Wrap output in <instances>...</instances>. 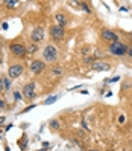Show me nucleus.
<instances>
[{
  "label": "nucleus",
  "mask_w": 132,
  "mask_h": 151,
  "mask_svg": "<svg viewBox=\"0 0 132 151\" xmlns=\"http://www.w3.org/2000/svg\"><path fill=\"white\" fill-rule=\"evenodd\" d=\"M59 58V50L53 46V44H47L44 46L41 50V60L44 61L46 64H52Z\"/></svg>",
  "instance_id": "nucleus-1"
},
{
  "label": "nucleus",
  "mask_w": 132,
  "mask_h": 151,
  "mask_svg": "<svg viewBox=\"0 0 132 151\" xmlns=\"http://www.w3.org/2000/svg\"><path fill=\"white\" fill-rule=\"evenodd\" d=\"M8 47H9V52L14 58H26V44L23 41H11Z\"/></svg>",
  "instance_id": "nucleus-2"
},
{
  "label": "nucleus",
  "mask_w": 132,
  "mask_h": 151,
  "mask_svg": "<svg viewBox=\"0 0 132 151\" xmlns=\"http://www.w3.org/2000/svg\"><path fill=\"white\" fill-rule=\"evenodd\" d=\"M128 49L129 46L125 43V41H116V43H111L109 46H108V50H109V54H112L114 57H125L128 54Z\"/></svg>",
  "instance_id": "nucleus-3"
},
{
  "label": "nucleus",
  "mask_w": 132,
  "mask_h": 151,
  "mask_svg": "<svg viewBox=\"0 0 132 151\" xmlns=\"http://www.w3.org/2000/svg\"><path fill=\"white\" fill-rule=\"evenodd\" d=\"M46 69H47V64L44 63L43 60H37V58H35V60L31 61V64H29V72L32 75H35V76L41 75Z\"/></svg>",
  "instance_id": "nucleus-4"
},
{
  "label": "nucleus",
  "mask_w": 132,
  "mask_h": 151,
  "mask_svg": "<svg viewBox=\"0 0 132 151\" xmlns=\"http://www.w3.org/2000/svg\"><path fill=\"white\" fill-rule=\"evenodd\" d=\"M24 72V64L23 63H9V67H8V76L11 79H15L18 78L20 75H23Z\"/></svg>",
  "instance_id": "nucleus-5"
},
{
  "label": "nucleus",
  "mask_w": 132,
  "mask_h": 151,
  "mask_svg": "<svg viewBox=\"0 0 132 151\" xmlns=\"http://www.w3.org/2000/svg\"><path fill=\"white\" fill-rule=\"evenodd\" d=\"M49 34H50V38L53 41H62L65 38V28H62L59 24H53V26H50Z\"/></svg>",
  "instance_id": "nucleus-6"
},
{
  "label": "nucleus",
  "mask_w": 132,
  "mask_h": 151,
  "mask_svg": "<svg viewBox=\"0 0 132 151\" xmlns=\"http://www.w3.org/2000/svg\"><path fill=\"white\" fill-rule=\"evenodd\" d=\"M23 96L26 98V99H29V101H32V99L37 98V86H35L33 81L24 84V87H23Z\"/></svg>",
  "instance_id": "nucleus-7"
},
{
  "label": "nucleus",
  "mask_w": 132,
  "mask_h": 151,
  "mask_svg": "<svg viewBox=\"0 0 132 151\" xmlns=\"http://www.w3.org/2000/svg\"><path fill=\"white\" fill-rule=\"evenodd\" d=\"M100 38L103 40V41H106V43H116V41H119L120 38H119V35L114 32V31H111V29H106V28H103L102 31H100Z\"/></svg>",
  "instance_id": "nucleus-8"
},
{
  "label": "nucleus",
  "mask_w": 132,
  "mask_h": 151,
  "mask_svg": "<svg viewBox=\"0 0 132 151\" xmlns=\"http://www.w3.org/2000/svg\"><path fill=\"white\" fill-rule=\"evenodd\" d=\"M44 35H46V32H44L43 26H35V28L31 31V41L38 44L44 40Z\"/></svg>",
  "instance_id": "nucleus-9"
},
{
  "label": "nucleus",
  "mask_w": 132,
  "mask_h": 151,
  "mask_svg": "<svg viewBox=\"0 0 132 151\" xmlns=\"http://www.w3.org/2000/svg\"><path fill=\"white\" fill-rule=\"evenodd\" d=\"M38 44L37 43H28V44H26V57H28V58H33L35 55H37L38 54Z\"/></svg>",
  "instance_id": "nucleus-10"
},
{
  "label": "nucleus",
  "mask_w": 132,
  "mask_h": 151,
  "mask_svg": "<svg viewBox=\"0 0 132 151\" xmlns=\"http://www.w3.org/2000/svg\"><path fill=\"white\" fill-rule=\"evenodd\" d=\"M91 69L96 70V72H103V70H109L111 64L106 63V61H96V63L91 64Z\"/></svg>",
  "instance_id": "nucleus-11"
},
{
  "label": "nucleus",
  "mask_w": 132,
  "mask_h": 151,
  "mask_svg": "<svg viewBox=\"0 0 132 151\" xmlns=\"http://www.w3.org/2000/svg\"><path fill=\"white\" fill-rule=\"evenodd\" d=\"M55 20H56V24L65 28V26L68 24V15L64 14V12H56L55 14Z\"/></svg>",
  "instance_id": "nucleus-12"
},
{
  "label": "nucleus",
  "mask_w": 132,
  "mask_h": 151,
  "mask_svg": "<svg viewBox=\"0 0 132 151\" xmlns=\"http://www.w3.org/2000/svg\"><path fill=\"white\" fill-rule=\"evenodd\" d=\"M50 75L53 76V78L62 76V75H64V67H61V66H53V67H50Z\"/></svg>",
  "instance_id": "nucleus-13"
},
{
  "label": "nucleus",
  "mask_w": 132,
  "mask_h": 151,
  "mask_svg": "<svg viewBox=\"0 0 132 151\" xmlns=\"http://www.w3.org/2000/svg\"><path fill=\"white\" fill-rule=\"evenodd\" d=\"M3 5L8 9H15V8L18 6V2H15V0H6V2H3Z\"/></svg>",
  "instance_id": "nucleus-14"
},
{
  "label": "nucleus",
  "mask_w": 132,
  "mask_h": 151,
  "mask_svg": "<svg viewBox=\"0 0 132 151\" xmlns=\"http://www.w3.org/2000/svg\"><path fill=\"white\" fill-rule=\"evenodd\" d=\"M3 84H5V92H9L11 90V78L3 76Z\"/></svg>",
  "instance_id": "nucleus-15"
},
{
  "label": "nucleus",
  "mask_w": 132,
  "mask_h": 151,
  "mask_svg": "<svg viewBox=\"0 0 132 151\" xmlns=\"http://www.w3.org/2000/svg\"><path fill=\"white\" fill-rule=\"evenodd\" d=\"M96 61H99L97 57H87V58H84V63H87V64H93V63H96Z\"/></svg>",
  "instance_id": "nucleus-16"
},
{
  "label": "nucleus",
  "mask_w": 132,
  "mask_h": 151,
  "mask_svg": "<svg viewBox=\"0 0 132 151\" xmlns=\"http://www.w3.org/2000/svg\"><path fill=\"white\" fill-rule=\"evenodd\" d=\"M79 5H81V8H82V9H84L85 12H88V14L91 12V8H90V5H88L87 2H81V3H79Z\"/></svg>",
  "instance_id": "nucleus-17"
},
{
  "label": "nucleus",
  "mask_w": 132,
  "mask_h": 151,
  "mask_svg": "<svg viewBox=\"0 0 132 151\" xmlns=\"http://www.w3.org/2000/svg\"><path fill=\"white\" fill-rule=\"evenodd\" d=\"M56 99H58V96H50L49 99H46V101H44V104H52V102H55Z\"/></svg>",
  "instance_id": "nucleus-18"
},
{
  "label": "nucleus",
  "mask_w": 132,
  "mask_h": 151,
  "mask_svg": "<svg viewBox=\"0 0 132 151\" xmlns=\"http://www.w3.org/2000/svg\"><path fill=\"white\" fill-rule=\"evenodd\" d=\"M58 127H59V122H58V121H52V122H50V128H52V130H56Z\"/></svg>",
  "instance_id": "nucleus-19"
},
{
  "label": "nucleus",
  "mask_w": 132,
  "mask_h": 151,
  "mask_svg": "<svg viewBox=\"0 0 132 151\" xmlns=\"http://www.w3.org/2000/svg\"><path fill=\"white\" fill-rule=\"evenodd\" d=\"M5 92V84H3V76H0V93Z\"/></svg>",
  "instance_id": "nucleus-20"
},
{
  "label": "nucleus",
  "mask_w": 132,
  "mask_h": 151,
  "mask_svg": "<svg viewBox=\"0 0 132 151\" xmlns=\"http://www.w3.org/2000/svg\"><path fill=\"white\" fill-rule=\"evenodd\" d=\"M5 109H6V102L0 98V110H5Z\"/></svg>",
  "instance_id": "nucleus-21"
},
{
  "label": "nucleus",
  "mask_w": 132,
  "mask_h": 151,
  "mask_svg": "<svg viewBox=\"0 0 132 151\" xmlns=\"http://www.w3.org/2000/svg\"><path fill=\"white\" fill-rule=\"evenodd\" d=\"M14 98H15V101H20L21 99V93L20 92H15L14 93Z\"/></svg>",
  "instance_id": "nucleus-22"
},
{
  "label": "nucleus",
  "mask_w": 132,
  "mask_h": 151,
  "mask_svg": "<svg viewBox=\"0 0 132 151\" xmlns=\"http://www.w3.org/2000/svg\"><path fill=\"white\" fill-rule=\"evenodd\" d=\"M131 60H132V46H129V49H128V54H126Z\"/></svg>",
  "instance_id": "nucleus-23"
},
{
  "label": "nucleus",
  "mask_w": 132,
  "mask_h": 151,
  "mask_svg": "<svg viewBox=\"0 0 132 151\" xmlns=\"http://www.w3.org/2000/svg\"><path fill=\"white\" fill-rule=\"evenodd\" d=\"M119 79H120V76H114V78L109 79V83H116V81H119Z\"/></svg>",
  "instance_id": "nucleus-24"
},
{
  "label": "nucleus",
  "mask_w": 132,
  "mask_h": 151,
  "mask_svg": "<svg viewBox=\"0 0 132 151\" xmlns=\"http://www.w3.org/2000/svg\"><path fill=\"white\" fill-rule=\"evenodd\" d=\"M33 107H35V105H29V107H28V109H24V110H23V111H24V113H26V111H29V110H32V109H33Z\"/></svg>",
  "instance_id": "nucleus-25"
},
{
  "label": "nucleus",
  "mask_w": 132,
  "mask_h": 151,
  "mask_svg": "<svg viewBox=\"0 0 132 151\" xmlns=\"http://www.w3.org/2000/svg\"><path fill=\"white\" fill-rule=\"evenodd\" d=\"M3 122H5V116H2V118H0V125H2Z\"/></svg>",
  "instance_id": "nucleus-26"
},
{
  "label": "nucleus",
  "mask_w": 132,
  "mask_h": 151,
  "mask_svg": "<svg viewBox=\"0 0 132 151\" xmlns=\"http://www.w3.org/2000/svg\"><path fill=\"white\" fill-rule=\"evenodd\" d=\"M5 151H9V147H8V145L5 147Z\"/></svg>",
  "instance_id": "nucleus-27"
},
{
  "label": "nucleus",
  "mask_w": 132,
  "mask_h": 151,
  "mask_svg": "<svg viewBox=\"0 0 132 151\" xmlns=\"http://www.w3.org/2000/svg\"><path fill=\"white\" fill-rule=\"evenodd\" d=\"M88 151H99V150H88Z\"/></svg>",
  "instance_id": "nucleus-28"
}]
</instances>
